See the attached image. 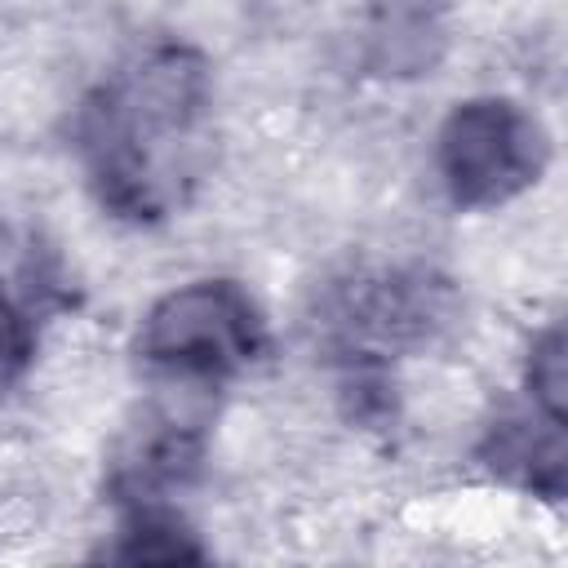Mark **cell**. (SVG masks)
<instances>
[{"instance_id": "6da1fadb", "label": "cell", "mask_w": 568, "mask_h": 568, "mask_svg": "<svg viewBox=\"0 0 568 568\" xmlns=\"http://www.w3.org/2000/svg\"><path fill=\"white\" fill-rule=\"evenodd\" d=\"M75 155L115 217L178 213L213 155L209 62L191 44H151L120 62L75 111Z\"/></svg>"}, {"instance_id": "7a4b0ae2", "label": "cell", "mask_w": 568, "mask_h": 568, "mask_svg": "<svg viewBox=\"0 0 568 568\" xmlns=\"http://www.w3.org/2000/svg\"><path fill=\"white\" fill-rule=\"evenodd\" d=\"M266 346L257 302L235 280H195L164 293L138 333V359L169 386L213 390L244 373Z\"/></svg>"}, {"instance_id": "3957f363", "label": "cell", "mask_w": 568, "mask_h": 568, "mask_svg": "<svg viewBox=\"0 0 568 568\" xmlns=\"http://www.w3.org/2000/svg\"><path fill=\"white\" fill-rule=\"evenodd\" d=\"M435 160L457 209H493L541 178L550 142L537 115H528L519 102L470 98L444 120Z\"/></svg>"}, {"instance_id": "277c9868", "label": "cell", "mask_w": 568, "mask_h": 568, "mask_svg": "<svg viewBox=\"0 0 568 568\" xmlns=\"http://www.w3.org/2000/svg\"><path fill=\"white\" fill-rule=\"evenodd\" d=\"M448 288L422 271H377L337 284L324 324L333 342L351 359H377L386 351H404L426 342L448 320Z\"/></svg>"}, {"instance_id": "5b68a950", "label": "cell", "mask_w": 568, "mask_h": 568, "mask_svg": "<svg viewBox=\"0 0 568 568\" xmlns=\"http://www.w3.org/2000/svg\"><path fill=\"white\" fill-rule=\"evenodd\" d=\"M204 462V417L160 404L142 413L138 426L124 430V439L111 453V475L106 488L111 497L133 510V506H169Z\"/></svg>"}, {"instance_id": "8992f818", "label": "cell", "mask_w": 568, "mask_h": 568, "mask_svg": "<svg viewBox=\"0 0 568 568\" xmlns=\"http://www.w3.org/2000/svg\"><path fill=\"white\" fill-rule=\"evenodd\" d=\"M484 466L506 484H519L546 501L564 497V417L532 404V413H510L493 422L484 439Z\"/></svg>"}, {"instance_id": "52a82bcc", "label": "cell", "mask_w": 568, "mask_h": 568, "mask_svg": "<svg viewBox=\"0 0 568 568\" xmlns=\"http://www.w3.org/2000/svg\"><path fill=\"white\" fill-rule=\"evenodd\" d=\"M444 49V13L435 0H382L368 22V62L382 75L430 71Z\"/></svg>"}, {"instance_id": "ba28073f", "label": "cell", "mask_w": 568, "mask_h": 568, "mask_svg": "<svg viewBox=\"0 0 568 568\" xmlns=\"http://www.w3.org/2000/svg\"><path fill=\"white\" fill-rule=\"evenodd\" d=\"M111 559L129 564H178V559H204V546L191 537V528L178 519L173 506H133L124 510L120 541L106 550Z\"/></svg>"}, {"instance_id": "9c48e42d", "label": "cell", "mask_w": 568, "mask_h": 568, "mask_svg": "<svg viewBox=\"0 0 568 568\" xmlns=\"http://www.w3.org/2000/svg\"><path fill=\"white\" fill-rule=\"evenodd\" d=\"M36 359V324L27 306L0 284V390L22 382V373Z\"/></svg>"}, {"instance_id": "30bf717a", "label": "cell", "mask_w": 568, "mask_h": 568, "mask_svg": "<svg viewBox=\"0 0 568 568\" xmlns=\"http://www.w3.org/2000/svg\"><path fill=\"white\" fill-rule=\"evenodd\" d=\"M528 395L546 413L564 417V337H559V328L541 333L537 346H532V359H528Z\"/></svg>"}]
</instances>
